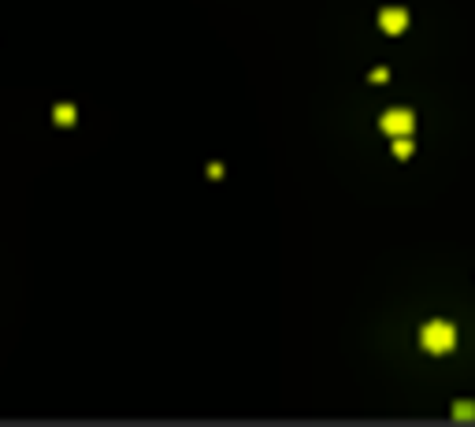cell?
I'll return each mask as SVG.
<instances>
[{
	"mask_svg": "<svg viewBox=\"0 0 475 427\" xmlns=\"http://www.w3.org/2000/svg\"><path fill=\"white\" fill-rule=\"evenodd\" d=\"M419 342H424V349H431V353H450L453 342H456V331H453V323H445V320H431V323H424V331H419Z\"/></svg>",
	"mask_w": 475,
	"mask_h": 427,
	"instance_id": "cell-1",
	"label": "cell"
},
{
	"mask_svg": "<svg viewBox=\"0 0 475 427\" xmlns=\"http://www.w3.org/2000/svg\"><path fill=\"white\" fill-rule=\"evenodd\" d=\"M382 130L394 134V138H405V134L416 130V115L408 112V108H390V112L382 115Z\"/></svg>",
	"mask_w": 475,
	"mask_h": 427,
	"instance_id": "cell-2",
	"label": "cell"
},
{
	"mask_svg": "<svg viewBox=\"0 0 475 427\" xmlns=\"http://www.w3.org/2000/svg\"><path fill=\"white\" fill-rule=\"evenodd\" d=\"M379 26L386 34H401L408 26V12H405V8H382V12H379Z\"/></svg>",
	"mask_w": 475,
	"mask_h": 427,
	"instance_id": "cell-3",
	"label": "cell"
},
{
	"mask_svg": "<svg viewBox=\"0 0 475 427\" xmlns=\"http://www.w3.org/2000/svg\"><path fill=\"white\" fill-rule=\"evenodd\" d=\"M394 157H397V160L413 157V141H408V134H405V138H394Z\"/></svg>",
	"mask_w": 475,
	"mask_h": 427,
	"instance_id": "cell-4",
	"label": "cell"
},
{
	"mask_svg": "<svg viewBox=\"0 0 475 427\" xmlns=\"http://www.w3.org/2000/svg\"><path fill=\"white\" fill-rule=\"evenodd\" d=\"M453 416H456V420H472V416H475V405H472V402L453 405Z\"/></svg>",
	"mask_w": 475,
	"mask_h": 427,
	"instance_id": "cell-5",
	"label": "cell"
},
{
	"mask_svg": "<svg viewBox=\"0 0 475 427\" xmlns=\"http://www.w3.org/2000/svg\"><path fill=\"white\" fill-rule=\"evenodd\" d=\"M56 123H75V108H71V104H60V108H56Z\"/></svg>",
	"mask_w": 475,
	"mask_h": 427,
	"instance_id": "cell-6",
	"label": "cell"
}]
</instances>
